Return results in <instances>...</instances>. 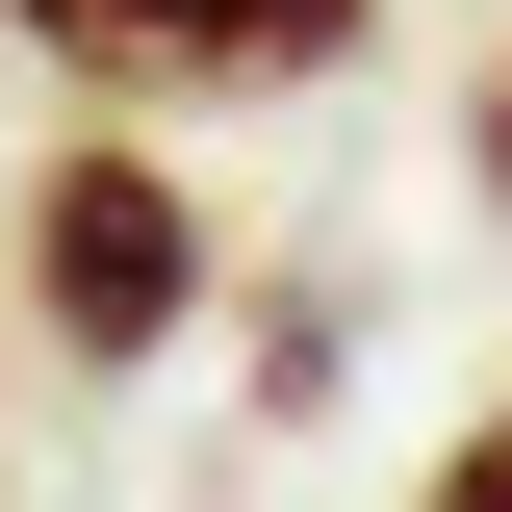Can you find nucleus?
Wrapping results in <instances>:
<instances>
[{"label":"nucleus","instance_id":"nucleus-1","mask_svg":"<svg viewBox=\"0 0 512 512\" xmlns=\"http://www.w3.org/2000/svg\"><path fill=\"white\" fill-rule=\"evenodd\" d=\"M26 333H52L77 384H128V359L205 333V180L154 128H52V154H26Z\"/></svg>","mask_w":512,"mask_h":512},{"label":"nucleus","instance_id":"nucleus-2","mask_svg":"<svg viewBox=\"0 0 512 512\" xmlns=\"http://www.w3.org/2000/svg\"><path fill=\"white\" fill-rule=\"evenodd\" d=\"M26 52H77L103 103H308L384 52V0H0Z\"/></svg>","mask_w":512,"mask_h":512},{"label":"nucleus","instance_id":"nucleus-3","mask_svg":"<svg viewBox=\"0 0 512 512\" xmlns=\"http://www.w3.org/2000/svg\"><path fill=\"white\" fill-rule=\"evenodd\" d=\"M410 512H512V384H487V410H461L436 461H410Z\"/></svg>","mask_w":512,"mask_h":512},{"label":"nucleus","instance_id":"nucleus-4","mask_svg":"<svg viewBox=\"0 0 512 512\" xmlns=\"http://www.w3.org/2000/svg\"><path fill=\"white\" fill-rule=\"evenodd\" d=\"M461 154H487V231H512V52L461 77Z\"/></svg>","mask_w":512,"mask_h":512}]
</instances>
